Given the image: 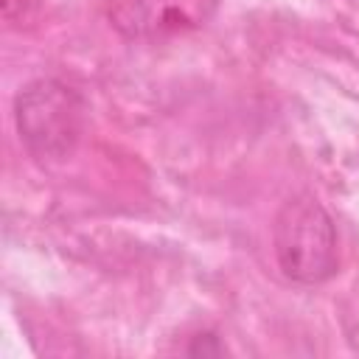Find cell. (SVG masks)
Instances as JSON below:
<instances>
[{"label":"cell","mask_w":359,"mask_h":359,"mask_svg":"<svg viewBox=\"0 0 359 359\" xmlns=\"http://www.w3.org/2000/svg\"><path fill=\"white\" fill-rule=\"evenodd\" d=\"M278 269L300 286H320L339 269V238L331 213L311 194L286 199L272 224Z\"/></svg>","instance_id":"obj_1"},{"label":"cell","mask_w":359,"mask_h":359,"mask_svg":"<svg viewBox=\"0 0 359 359\" xmlns=\"http://www.w3.org/2000/svg\"><path fill=\"white\" fill-rule=\"evenodd\" d=\"M87 107L62 79H34L14 95V123L22 146L36 160H65L84 135Z\"/></svg>","instance_id":"obj_2"},{"label":"cell","mask_w":359,"mask_h":359,"mask_svg":"<svg viewBox=\"0 0 359 359\" xmlns=\"http://www.w3.org/2000/svg\"><path fill=\"white\" fill-rule=\"evenodd\" d=\"M219 0H107L109 25L129 42H165L205 28Z\"/></svg>","instance_id":"obj_3"}]
</instances>
